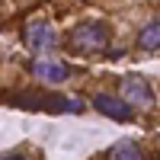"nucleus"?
<instances>
[{
    "label": "nucleus",
    "instance_id": "nucleus-8",
    "mask_svg": "<svg viewBox=\"0 0 160 160\" xmlns=\"http://www.w3.org/2000/svg\"><path fill=\"white\" fill-rule=\"evenodd\" d=\"M3 160H29V157H26V154H7Z\"/></svg>",
    "mask_w": 160,
    "mask_h": 160
},
{
    "label": "nucleus",
    "instance_id": "nucleus-3",
    "mask_svg": "<svg viewBox=\"0 0 160 160\" xmlns=\"http://www.w3.org/2000/svg\"><path fill=\"white\" fill-rule=\"evenodd\" d=\"M93 109L99 115H106V118H112V122H131V112H135L122 96H115V93H96V96H93Z\"/></svg>",
    "mask_w": 160,
    "mask_h": 160
},
{
    "label": "nucleus",
    "instance_id": "nucleus-4",
    "mask_svg": "<svg viewBox=\"0 0 160 160\" xmlns=\"http://www.w3.org/2000/svg\"><path fill=\"white\" fill-rule=\"evenodd\" d=\"M26 45H29L35 55H42V51H51V48L58 45V32L51 29L45 19H35V22L26 26Z\"/></svg>",
    "mask_w": 160,
    "mask_h": 160
},
{
    "label": "nucleus",
    "instance_id": "nucleus-7",
    "mask_svg": "<svg viewBox=\"0 0 160 160\" xmlns=\"http://www.w3.org/2000/svg\"><path fill=\"white\" fill-rule=\"evenodd\" d=\"M109 160H144V151L131 138H125V141H118V144L109 148Z\"/></svg>",
    "mask_w": 160,
    "mask_h": 160
},
{
    "label": "nucleus",
    "instance_id": "nucleus-5",
    "mask_svg": "<svg viewBox=\"0 0 160 160\" xmlns=\"http://www.w3.org/2000/svg\"><path fill=\"white\" fill-rule=\"evenodd\" d=\"M29 74H32L35 80H42V83L58 87V83H64V80L71 77V68H68V64H61V61H32V64H29Z\"/></svg>",
    "mask_w": 160,
    "mask_h": 160
},
{
    "label": "nucleus",
    "instance_id": "nucleus-1",
    "mask_svg": "<svg viewBox=\"0 0 160 160\" xmlns=\"http://www.w3.org/2000/svg\"><path fill=\"white\" fill-rule=\"evenodd\" d=\"M109 35L112 32H109V26H106L102 19H87V22H80V26L71 29L68 45L74 51H99V48L109 45Z\"/></svg>",
    "mask_w": 160,
    "mask_h": 160
},
{
    "label": "nucleus",
    "instance_id": "nucleus-2",
    "mask_svg": "<svg viewBox=\"0 0 160 160\" xmlns=\"http://www.w3.org/2000/svg\"><path fill=\"white\" fill-rule=\"evenodd\" d=\"M118 96H122L131 109H151V106H154V90L148 87V80H141L135 74L122 77V83H118Z\"/></svg>",
    "mask_w": 160,
    "mask_h": 160
},
{
    "label": "nucleus",
    "instance_id": "nucleus-6",
    "mask_svg": "<svg viewBox=\"0 0 160 160\" xmlns=\"http://www.w3.org/2000/svg\"><path fill=\"white\" fill-rule=\"evenodd\" d=\"M138 48H144V51H157L160 48V19H151L148 26H141Z\"/></svg>",
    "mask_w": 160,
    "mask_h": 160
}]
</instances>
